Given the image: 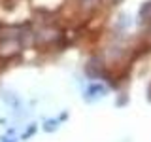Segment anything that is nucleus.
Returning a JSON list of instances; mask_svg holds the SVG:
<instances>
[{
    "label": "nucleus",
    "mask_w": 151,
    "mask_h": 142,
    "mask_svg": "<svg viewBox=\"0 0 151 142\" xmlns=\"http://www.w3.org/2000/svg\"><path fill=\"white\" fill-rule=\"evenodd\" d=\"M111 2H117V0H111Z\"/></svg>",
    "instance_id": "nucleus-1"
}]
</instances>
